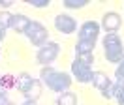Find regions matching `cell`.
I'll return each mask as SVG.
<instances>
[{"label":"cell","instance_id":"cell-1","mask_svg":"<svg viewBox=\"0 0 124 105\" xmlns=\"http://www.w3.org/2000/svg\"><path fill=\"white\" fill-rule=\"evenodd\" d=\"M41 82L47 84V88L53 90V92H66V90L71 86V77L68 73H64V71H58V69H54L51 66H43L41 68Z\"/></svg>","mask_w":124,"mask_h":105},{"label":"cell","instance_id":"cell-2","mask_svg":"<svg viewBox=\"0 0 124 105\" xmlns=\"http://www.w3.org/2000/svg\"><path fill=\"white\" fill-rule=\"evenodd\" d=\"M103 54L107 62L118 64L124 56V47H122V39L118 38V34H107L103 38Z\"/></svg>","mask_w":124,"mask_h":105},{"label":"cell","instance_id":"cell-3","mask_svg":"<svg viewBox=\"0 0 124 105\" xmlns=\"http://www.w3.org/2000/svg\"><path fill=\"white\" fill-rule=\"evenodd\" d=\"M24 36L28 38V41H30L32 45H36V47H41L43 43H47V38H49V32H47V28L41 24V22L38 21H32L30 26L26 28V32H24Z\"/></svg>","mask_w":124,"mask_h":105},{"label":"cell","instance_id":"cell-4","mask_svg":"<svg viewBox=\"0 0 124 105\" xmlns=\"http://www.w3.org/2000/svg\"><path fill=\"white\" fill-rule=\"evenodd\" d=\"M58 52H60V45L54 43V41H47V43H43L38 49V52H36V60H38L41 66H49L51 62L56 60Z\"/></svg>","mask_w":124,"mask_h":105},{"label":"cell","instance_id":"cell-5","mask_svg":"<svg viewBox=\"0 0 124 105\" xmlns=\"http://www.w3.org/2000/svg\"><path fill=\"white\" fill-rule=\"evenodd\" d=\"M92 84H94V88H98L101 92V98H105V99L113 98V82H111V79L107 77L105 71H94Z\"/></svg>","mask_w":124,"mask_h":105},{"label":"cell","instance_id":"cell-6","mask_svg":"<svg viewBox=\"0 0 124 105\" xmlns=\"http://www.w3.org/2000/svg\"><path fill=\"white\" fill-rule=\"evenodd\" d=\"M92 66H86L83 62H79L77 58H75V62H71V75L79 82H92Z\"/></svg>","mask_w":124,"mask_h":105},{"label":"cell","instance_id":"cell-7","mask_svg":"<svg viewBox=\"0 0 124 105\" xmlns=\"http://www.w3.org/2000/svg\"><path fill=\"white\" fill-rule=\"evenodd\" d=\"M54 28L62 32V34H71V32H75L77 30V22L75 19L68 13H60L54 17Z\"/></svg>","mask_w":124,"mask_h":105},{"label":"cell","instance_id":"cell-8","mask_svg":"<svg viewBox=\"0 0 124 105\" xmlns=\"http://www.w3.org/2000/svg\"><path fill=\"white\" fill-rule=\"evenodd\" d=\"M100 34V24L96 21H85L79 28V39L81 41H96Z\"/></svg>","mask_w":124,"mask_h":105},{"label":"cell","instance_id":"cell-9","mask_svg":"<svg viewBox=\"0 0 124 105\" xmlns=\"http://www.w3.org/2000/svg\"><path fill=\"white\" fill-rule=\"evenodd\" d=\"M120 24H122V19H120V15L116 11H107L103 15V19H101V26L107 30L109 34H116V30L120 28Z\"/></svg>","mask_w":124,"mask_h":105},{"label":"cell","instance_id":"cell-10","mask_svg":"<svg viewBox=\"0 0 124 105\" xmlns=\"http://www.w3.org/2000/svg\"><path fill=\"white\" fill-rule=\"evenodd\" d=\"M30 19L26 17V15H23V13H17V15H13V19H11V28L15 30L17 34H24L26 32V28L30 26Z\"/></svg>","mask_w":124,"mask_h":105},{"label":"cell","instance_id":"cell-11","mask_svg":"<svg viewBox=\"0 0 124 105\" xmlns=\"http://www.w3.org/2000/svg\"><path fill=\"white\" fill-rule=\"evenodd\" d=\"M39 96H41V81H39V79H34L32 84L28 86V90L24 92V98H26V99H32V101H36Z\"/></svg>","mask_w":124,"mask_h":105},{"label":"cell","instance_id":"cell-12","mask_svg":"<svg viewBox=\"0 0 124 105\" xmlns=\"http://www.w3.org/2000/svg\"><path fill=\"white\" fill-rule=\"evenodd\" d=\"M56 105H77V96L73 92H62L60 96L56 98Z\"/></svg>","mask_w":124,"mask_h":105},{"label":"cell","instance_id":"cell-13","mask_svg":"<svg viewBox=\"0 0 124 105\" xmlns=\"http://www.w3.org/2000/svg\"><path fill=\"white\" fill-rule=\"evenodd\" d=\"M32 81H34V79H32V75H28V73H21L19 77H17V90L24 94V92L28 90V86L32 84Z\"/></svg>","mask_w":124,"mask_h":105},{"label":"cell","instance_id":"cell-14","mask_svg":"<svg viewBox=\"0 0 124 105\" xmlns=\"http://www.w3.org/2000/svg\"><path fill=\"white\" fill-rule=\"evenodd\" d=\"M94 45H96V41H81V39H77V43H75V52H77V54L92 52Z\"/></svg>","mask_w":124,"mask_h":105},{"label":"cell","instance_id":"cell-15","mask_svg":"<svg viewBox=\"0 0 124 105\" xmlns=\"http://www.w3.org/2000/svg\"><path fill=\"white\" fill-rule=\"evenodd\" d=\"M13 86H17L15 77H13V75H2V79H0V88L9 90V88H13Z\"/></svg>","mask_w":124,"mask_h":105},{"label":"cell","instance_id":"cell-16","mask_svg":"<svg viewBox=\"0 0 124 105\" xmlns=\"http://www.w3.org/2000/svg\"><path fill=\"white\" fill-rule=\"evenodd\" d=\"M113 98L118 101V105H124V84H113Z\"/></svg>","mask_w":124,"mask_h":105},{"label":"cell","instance_id":"cell-17","mask_svg":"<svg viewBox=\"0 0 124 105\" xmlns=\"http://www.w3.org/2000/svg\"><path fill=\"white\" fill-rule=\"evenodd\" d=\"M11 19H13V15L9 13V11H0V26L4 30L11 28Z\"/></svg>","mask_w":124,"mask_h":105},{"label":"cell","instance_id":"cell-18","mask_svg":"<svg viewBox=\"0 0 124 105\" xmlns=\"http://www.w3.org/2000/svg\"><path fill=\"white\" fill-rule=\"evenodd\" d=\"M62 2L68 9H79V8H85L88 4V0H62Z\"/></svg>","mask_w":124,"mask_h":105},{"label":"cell","instance_id":"cell-19","mask_svg":"<svg viewBox=\"0 0 124 105\" xmlns=\"http://www.w3.org/2000/svg\"><path fill=\"white\" fill-rule=\"evenodd\" d=\"M115 77H116V82L118 84H124V58L118 62V66L115 69Z\"/></svg>","mask_w":124,"mask_h":105},{"label":"cell","instance_id":"cell-20","mask_svg":"<svg viewBox=\"0 0 124 105\" xmlns=\"http://www.w3.org/2000/svg\"><path fill=\"white\" fill-rule=\"evenodd\" d=\"M77 60H79V62H83V64H86V66H92L94 54H92V52H86V54H77Z\"/></svg>","mask_w":124,"mask_h":105},{"label":"cell","instance_id":"cell-21","mask_svg":"<svg viewBox=\"0 0 124 105\" xmlns=\"http://www.w3.org/2000/svg\"><path fill=\"white\" fill-rule=\"evenodd\" d=\"M26 4H30L32 8H47L51 2L49 0H24Z\"/></svg>","mask_w":124,"mask_h":105},{"label":"cell","instance_id":"cell-22","mask_svg":"<svg viewBox=\"0 0 124 105\" xmlns=\"http://www.w3.org/2000/svg\"><path fill=\"white\" fill-rule=\"evenodd\" d=\"M11 4H13V0H0V6L2 8H9Z\"/></svg>","mask_w":124,"mask_h":105},{"label":"cell","instance_id":"cell-23","mask_svg":"<svg viewBox=\"0 0 124 105\" xmlns=\"http://www.w3.org/2000/svg\"><path fill=\"white\" fill-rule=\"evenodd\" d=\"M0 105H15V103H13V101H9L8 98H6V99H2V101H0Z\"/></svg>","mask_w":124,"mask_h":105},{"label":"cell","instance_id":"cell-24","mask_svg":"<svg viewBox=\"0 0 124 105\" xmlns=\"http://www.w3.org/2000/svg\"><path fill=\"white\" fill-rule=\"evenodd\" d=\"M4 38H6V30L0 26V41H4Z\"/></svg>","mask_w":124,"mask_h":105},{"label":"cell","instance_id":"cell-25","mask_svg":"<svg viewBox=\"0 0 124 105\" xmlns=\"http://www.w3.org/2000/svg\"><path fill=\"white\" fill-rule=\"evenodd\" d=\"M6 92H8V90L0 88V101H2V99H6Z\"/></svg>","mask_w":124,"mask_h":105},{"label":"cell","instance_id":"cell-26","mask_svg":"<svg viewBox=\"0 0 124 105\" xmlns=\"http://www.w3.org/2000/svg\"><path fill=\"white\" fill-rule=\"evenodd\" d=\"M21 105H38V103H36V101H32V99H24Z\"/></svg>","mask_w":124,"mask_h":105},{"label":"cell","instance_id":"cell-27","mask_svg":"<svg viewBox=\"0 0 124 105\" xmlns=\"http://www.w3.org/2000/svg\"><path fill=\"white\" fill-rule=\"evenodd\" d=\"M0 79H2V75H0Z\"/></svg>","mask_w":124,"mask_h":105},{"label":"cell","instance_id":"cell-28","mask_svg":"<svg viewBox=\"0 0 124 105\" xmlns=\"http://www.w3.org/2000/svg\"><path fill=\"white\" fill-rule=\"evenodd\" d=\"M122 58H124V56H122Z\"/></svg>","mask_w":124,"mask_h":105}]
</instances>
